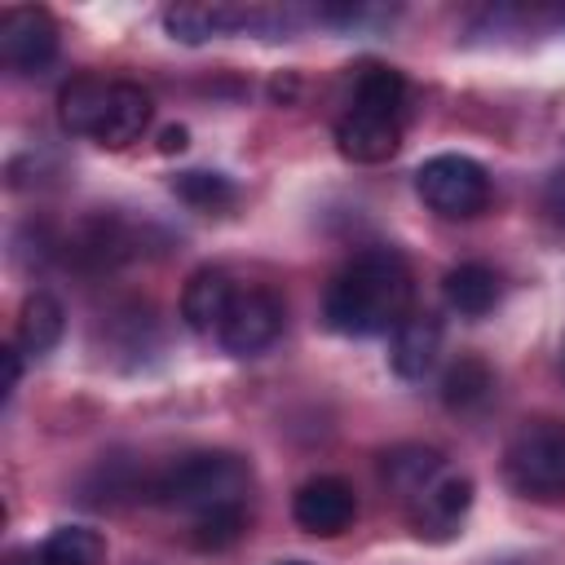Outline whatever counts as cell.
<instances>
[{
    "instance_id": "2e32d148",
    "label": "cell",
    "mask_w": 565,
    "mask_h": 565,
    "mask_svg": "<svg viewBox=\"0 0 565 565\" xmlns=\"http://www.w3.org/2000/svg\"><path fill=\"white\" fill-rule=\"evenodd\" d=\"M150 124V93L141 84H128V79H115V93H110V110H106V124L97 132L102 146L119 150L128 141H137Z\"/></svg>"
},
{
    "instance_id": "cb8c5ba5",
    "label": "cell",
    "mask_w": 565,
    "mask_h": 565,
    "mask_svg": "<svg viewBox=\"0 0 565 565\" xmlns=\"http://www.w3.org/2000/svg\"><path fill=\"white\" fill-rule=\"evenodd\" d=\"M159 150H163V154L185 150V128H168V132H163V141H159Z\"/></svg>"
},
{
    "instance_id": "8992f818",
    "label": "cell",
    "mask_w": 565,
    "mask_h": 565,
    "mask_svg": "<svg viewBox=\"0 0 565 565\" xmlns=\"http://www.w3.org/2000/svg\"><path fill=\"white\" fill-rule=\"evenodd\" d=\"M57 57V22L40 4L4 9L0 18V62L13 75H44Z\"/></svg>"
},
{
    "instance_id": "e0dca14e",
    "label": "cell",
    "mask_w": 565,
    "mask_h": 565,
    "mask_svg": "<svg viewBox=\"0 0 565 565\" xmlns=\"http://www.w3.org/2000/svg\"><path fill=\"white\" fill-rule=\"evenodd\" d=\"M66 331V313L62 305L49 296V291H35L22 300V313H18V349L22 353H49Z\"/></svg>"
},
{
    "instance_id": "8fae6325",
    "label": "cell",
    "mask_w": 565,
    "mask_h": 565,
    "mask_svg": "<svg viewBox=\"0 0 565 565\" xmlns=\"http://www.w3.org/2000/svg\"><path fill=\"white\" fill-rule=\"evenodd\" d=\"M441 353V318L437 313H406L388 340V366L402 380H424Z\"/></svg>"
},
{
    "instance_id": "6da1fadb",
    "label": "cell",
    "mask_w": 565,
    "mask_h": 565,
    "mask_svg": "<svg viewBox=\"0 0 565 565\" xmlns=\"http://www.w3.org/2000/svg\"><path fill=\"white\" fill-rule=\"evenodd\" d=\"M411 313V265L393 247L358 252L322 296V318L340 335H384Z\"/></svg>"
},
{
    "instance_id": "5bb4252c",
    "label": "cell",
    "mask_w": 565,
    "mask_h": 565,
    "mask_svg": "<svg viewBox=\"0 0 565 565\" xmlns=\"http://www.w3.org/2000/svg\"><path fill=\"white\" fill-rule=\"evenodd\" d=\"M380 472H384L388 490H393L402 503H411V499H419V494L446 472V459H441L433 446H415V441H406V446L384 450Z\"/></svg>"
},
{
    "instance_id": "3957f363",
    "label": "cell",
    "mask_w": 565,
    "mask_h": 565,
    "mask_svg": "<svg viewBox=\"0 0 565 565\" xmlns=\"http://www.w3.org/2000/svg\"><path fill=\"white\" fill-rule=\"evenodd\" d=\"M154 503L203 516V512H221V508H247L252 494V463L243 455L230 450H199L177 459L168 472H159L150 481Z\"/></svg>"
},
{
    "instance_id": "4fadbf2b",
    "label": "cell",
    "mask_w": 565,
    "mask_h": 565,
    "mask_svg": "<svg viewBox=\"0 0 565 565\" xmlns=\"http://www.w3.org/2000/svg\"><path fill=\"white\" fill-rule=\"evenodd\" d=\"M110 93H115V79H97V75H79L62 88L57 97V119L66 132L75 137H93L102 132L106 124V110H110Z\"/></svg>"
},
{
    "instance_id": "ac0fdd59",
    "label": "cell",
    "mask_w": 565,
    "mask_h": 565,
    "mask_svg": "<svg viewBox=\"0 0 565 565\" xmlns=\"http://www.w3.org/2000/svg\"><path fill=\"white\" fill-rule=\"evenodd\" d=\"M102 556L106 539L88 525H57L40 547V565H102Z\"/></svg>"
},
{
    "instance_id": "9a60e30c",
    "label": "cell",
    "mask_w": 565,
    "mask_h": 565,
    "mask_svg": "<svg viewBox=\"0 0 565 565\" xmlns=\"http://www.w3.org/2000/svg\"><path fill=\"white\" fill-rule=\"evenodd\" d=\"M441 291H446V305L463 318H486L499 300V274L481 260H468V265H455L446 278H441Z\"/></svg>"
},
{
    "instance_id": "52a82bcc",
    "label": "cell",
    "mask_w": 565,
    "mask_h": 565,
    "mask_svg": "<svg viewBox=\"0 0 565 565\" xmlns=\"http://www.w3.org/2000/svg\"><path fill=\"white\" fill-rule=\"evenodd\" d=\"M282 331V300L265 287H238L216 340L225 353L234 358H252V353H265Z\"/></svg>"
},
{
    "instance_id": "603a6c76",
    "label": "cell",
    "mask_w": 565,
    "mask_h": 565,
    "mask_svg": "<svg viewBox=\"0 0 565 565\" xmlns=\"http://www.w3.org/2000/svg\"><path fill=\"white\" fill-rule=\"evenodd\" d=\"M18 380H22V349L9 344V349H4V397H13Z\"/></svg>"
},
{
    "instance_id": "ba28073f",
    "label": "cell",
    "mask_w": 565,
    "mask_h": 565,
    "mask_svg": "<svg viewBox=\"0 0 565 565\" xmlns=\"http://www.w3.org/2000/svg\"><path fill=\"white\" fill-rule=\"evenodd\" d=\"M291 516L305 534H318V539H335L353 525L358 516V494L344 477H313L296 490L291 499Z\"/></svg>"
},
{
    "instance_id": "ffe728a7",
    "label": "cell",
    "mask_w": 565,
    "mask_h": 565,
    "mask_svg": "<svg viewBox=\"0 0 565 565\" xmlns=\"http://www.w3.org/2000/svg\"><path fill=\"white\" fill-rule=\"evenodd\" d=\"M172 194L181 203H190L194 212H225L238 199V190L221 172H181V177H172Z\"/></svg>"
},
{
    "instance_id": "9c48e42d",
    "label": "cell",
    "mask_w": 565,
    "mask_h": 565,
    "mask_svg": "<svg viewBox=\"0 0 565 565\" xmlns=\"http://www.w3.org/2000/svg\"><path fill=\"white\" fill-rule=\"evenodd\" d=\"M411 508V525H415V534H424V539H450L459 525H463V516H468V508H472V481L463 477V472H441L419 499H411L406 503Z\"/></svg>"
},
{
    "instance_id": "d4e9b609",
    "label": "cell",
    "mask_w": 565,
    "mask_h": 565,
    "mask_svg": "<svg viewBox=\"0 0 565 565\" xmlns=\"http://www.w3.org/2000/svg\"><path fill=\"white\" fill-rule=\"evenodd\" d=\"M9 565H26V561H18V556H13V561H9Z\"/></svg>"
},
{
    "instance_id": "7402d4cb",
    "label": "cell",
    "mask_w": 565,
    "mask_h": 565,
    "mask_svg": "<svg viewBox=\"0 0 565 565\" xmlns=\"http://www.w3.org/2000/svg\"><path fill=\"white\" fill-rule=\"evenodd\" d=\"M543 207H547V216L565 230V159H561V168L547 177V190H543Z\"/></svg>"
},
{
    "instance_id": "30bf717a",
    "label": "cell",
    "mask_w": 565,
    "mask_h": 565,
    "mask_svg": "<svg viewBox=\"0 0 565 565\" xmlns=\"http://www.w3.org/2000/svg\"><path fill=\"white\" fill-rule=\"evenodd\" d=\"M234 296H238V287H234V278L225 269H216V265L194 269L190 282H185V291H181V318H185V327L199 331V335H216L221 322H225V313H230V305H234Z\"/></svg>"
},
{
    "instance_id": "d6986e66",
    "label": "cell",
    "mask_w": 565,
    "mask_h": 565,
    "mask_svg": "<svg viewBox=\"0 0 565 565\" xmlns=\"http://www.w3.org/2000/svg\"><path fill=\"white\" fill-rule=\"evenodd\" d=\"M490 388H494V375H490V366H486L481 358H459V362L446 371V380H441V397H446L450 411H472V406H481V402L490 397Z\"/></svg>"
},
{
    "instance_id": "7a4b0ae2",
    "label": "cell",
    "mask_w": 565,
    "mask_h": 565,
    "mask_svg": "<svg viewBox=\"0 0 565 565\" xmlns=\"http://www.w3.org/2000/svg\"><path fill=\"white\" fill-rule=\"evenodd\" d=\"M402 102L406 79L384 66L366 62L353 79V102L335 124V146L353 163H384L402 146Z\"/></svg>"
},
{
    "instance_id": "484cf974",
    "label": "cell",
    "mask_w": 565,
    "mask_h": 565,
    "mask_svg": "<svg viewBox=\"0 0 565 565\" xmlns=\"http://www.w3.org/2000/svg\"><path fill=\"white\" fill-rule=\"evenodd\" d=\"M287 565H305V561H287Z\"/></svg>"
},
{
    "instance_id": "5b68a950",
    "label": "cell",
    "mask_w": 565,
    "mask_h": 565,
    "mask_svg": "<svg viewBox=\"0 0 565 565\" xmlns=\"http://www.w3.org/2000/svg\"><path fill=\"white\" fill-rule=\"evenodd\" d=\"M415 194L446 221H468L490 203V177L468 154H433L415 168Z\"/></svg>"
},
{
    "instance_id": "44dd1931",
    "label": "cell",
    "mask_w": 565,
    "mask_h": 565,
    "mask_svg": "<svg viewBox=\"0 0 565 565\" xmlns=\"http://www.w3.org/2000/svg\"><path fill=\"white\" fill-rule=\"evenodd\" d=\"M247 530V508H221V512H203L190 525V543L199 552H225L230 543H238Z\"/></svg>"
},
{
    "instance_id": "7c38bea8",
    "label": "cell",
    "mask_w": 565,
    "mask_h": 565,
    "mask_svg": "<svg viewBox=\"0 0 565 565\" xmlns=\"http://www.w3.org/2000/svg\"><path fill=\"white\" fill-rule=\"evenodd\" d=\"M256 22H265V13L234 9V4H168L163 9V26L181 44H203L212 35H230V31H243Z\"/></svg>"
},
{
    "instance_id": "277c9868",
    "label": "cell",
    "mask_w": 565,
    "mask_h": 565,
    "mask_svg": "<svg viewBox=\"0 0 565 565\" xmlns=\"http://www.w3.org/2000/svg\"><path fill=\"white\" fill-rule=\"evenodd\" d=\"M503 472L512 490L530 499H561L565 494V424L534 419L516 428L503 450Z\"/></svg>"
}]
</instances>
